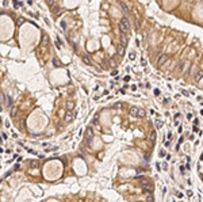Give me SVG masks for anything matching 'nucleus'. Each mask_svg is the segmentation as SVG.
Masks as SVG:
<instances>
[{
	"label": "nucleus",
	"mask_w": 203,
	"mask_h": 202,
	"mask_svg": "<svg viewBox=\"0 0 203 202\" xmlns=\"http://www.w3.org/2000/svg\"><path fill=\"white\" fill-rule=\"evenodd\" d=\"M129 29H130V23H129V19L126 16H123L122 19H120L119 22V30L122 34H126L129 31Z\"/></svg>",
	"instance_id": "1"
},
{
	"label": "nucleus",
	"mask_w": 203,
	"mask_h": 202,
	"mask_svg": "<svg viewBox=\"0 0 203 202\" xmlns=\"http://www.w3.org/2000/svg\"><path fill=\"white\" fill-rule=\"evenodd\" d=\"M92 137H94V129L92 128H87V130H85V141H87V144L91 143Z\"/></svg>",
	"instance_id": "2"
},
{
	"label": "nucleus",
	"mask_w": 203,
	"mask_h": 202,
	"mask_svg": "<svg viewBox=\"0 0 203 202\" xmlns=\"http://www.w3.org/2000/svg\"><path fill=\"white\" fill-rule=\"evenodd\" d=\"M167 61H168V56H167V54H160V56H158V58H157V64H158V65H164Z\"/></svg>",
	"instance_id": "3"
},
{
	"label": "nucleus",
	"mask_w": 203,
	"mask_h": 202,
	"mask_svg": "<svg viewBox=\"0 0 203 202\" xmlns=\"http://www.w3.org/2000/svg\"><path fill=\"white\" fill-rule=\"evenodd\" d=\"M137 113H138V109H137V107H130V110H129V114H130V117L137 118Z\"/></svg>",
	"instance_id": "4"
},
{
	"label": "nucleus",
	"mask_w": 203,
	"mask_h": 202,
	"mask_svg": "<svg viewBox=\"0 0 203 202\" xmlns=\"http://www.w3.org/2000/svg\"><path fill=\"white\" fill-rule=\"evenodd\" d=\"M116 50H118V54H119V56H123L125 54V46H123V45H120V43H119V45L116 46Z\"/></svg>",
	"instance_id": "5"
},
{
	"label": "nucleus",
	"mask_w": 203,
	"mask_h": 202,
	"mask_svg": "<svg viewBox=\"0 0 203 202\" xmlns=\"http://www.w3.org/2000/svg\"><path fill=\"white\" fill-rule=\"evenodd\" d=\"M146 115V111L144 109H138V113H137V118H145Z\"/></svg>",
	"instance_id": "6"
},
{
	"label": "nucleus",
	"mask_w": 203,
	"mask_h": 202,
	"mask_svg": "<svg viewBox=\"0 0 203 202\" xmlns=\"http://www.w3.org/2000/svg\"><path fill=\"white\" fill-rule=\"evenodd\" d=\"M202 77H203V71H198L196 75H195V81H200Z\"/></svg>",
	"instance_id": "7"
},
{
	"label": "nucleus",
	"mask_w": 203,
	"mask_h": 202,
	"mask_svg": "<svg viewBox=\"0 0 203 202\" xmlns=\"http://www.w3.org/2000/svg\"><path fill=\"white\" fill-rule=\"evenodd\" d=\"M120 45H123L125 48H126V45H127V38H126V35H125V34H122V35H120Z\"/></svg>",
	"instance_id": "8"
},
{
	"label": "nucleus",
	"mask_w": 203,
	"mask_h": 202,
	"mask_svg": "<svg viewBox=\"0 0 203 202\" xmlns=\"http://www.w3.org/2000/svg\"><path fill=\"white\" fill-rule=\"evenodd\" d=\"M83 61L85 64H87V65H92V61H91V58H89V57H88L87 54H84L83 56Z\"/></svg>",
	"instance_id": "9"
},
{
	"label": "nucleus",
	"mask_w": 203,
	"mask_h": 202,
	"mask_svg": "<svg viewBox=\"0 0 203 202\" xmlns=\"http://www.w3.org/2000/svg\"><path fill=\"white\" fill-rule=\"evenodd\" d=\"M47 45H49V37L43 35V38H42V46H47Z\"/></svg>",
	"instance_id": "10"
},
{
	"label": "nucleus",
	"mask_w": 203,
	"mask_h": 202,
	"mask_svg": "<svg viewBox=\"0 0 203 202\" xmlns=\"http://www.w3.org/2000/svg\"><path fill=\"white\" fill-rule=\"evenodd\" d=\"M72 118H73V114H72L71 111H68L66 115H65V121L66 122H69V121H72Z\"/></svg>",
	"instance_id": "11"
},
{
	"label": "nucleus",
	"mask_w": 203,
	"mask_h": 202,
	"mask_svg": "<svg viewBox=\"0 0 203 202\" xmlns=\"http://www.w3.org/2000/svg\"><path fill=\"white\" fill-rule=\"evenodd\" d=\"M149 137H150V141H156V138H157V134H156V132H150V134H149Z\"/></svg>",
	"instance_id": "12"
},
{
	"label": "nucleus",
	"mask_w": 203,
	"mask_h": 202,
	"mask_svg": "<svg viewBox=\"0 0 203 202\" xmlns=\"http://www.w3.org/2000/svg\"><path fill=\"white\" fill-rule=\"evenodd\" d=\"M154 125H156V129H161L164 123H162L161 121H160V119H156V122H154Z\"/></svg>",
	"instance_id": "13"
},
{
	"label": "nucleus",
	"mask_w": 203,
	"mask_h": 202,
	"mask_svg": "<svg viewBox=\"0 0 203 202\" xmlns=\"http://www.w3.org/2000/svg\"><path fill=\"white\" fill-rule=\"evenodd\" d=\"M129 60H130V61L135 60V52H130V53H129Z\"/></svg>",
	"instance_id": "14"
},
{
	"label": "nucleus",
	"mask_w": 203,
	"mask_h": 202,
	"mask_svg": "<svg viewBox=\"0 0 203 202\" xmlns=\"http://www.w3.org/2000/svg\"><path fill=\"white\" fill-rule=\"evenodd\" d=\"M53 64H54V67H61V63H60L58 58H53Z\"/></svg>",
	"instance_id": "15"
},
{
	"label": "nucleus",
	"mask_w": 203,
	"mask_h": 202,
	"mask_svg": "<svg viewBox=\"0 0 203 202\" xmlns=\"http://www.w3.org/2000/svg\"><path fill=\"white\" fill-rule=\"evenodd\" d=\"M110 65H111L112 68H115L116 65H118V63L115 61V58H111V60H110Z\"/></svg>",
	"instance_id": "16"
},
{
	"label": "nucleus",
	"mask_w": 203,
	"mask_h": 202,
	"mask_svg": "<svg viewBox=\"0 0 203 202\" xmlns=\"http://www.w3.org/2000/svg\"><path fill=\"white\" fill-rule=\"evenodd\" d=\"M120 7H122V10H123V11H127V5H126V4H125V3H120Z\"/></svg>",
	"instance_id": "17"
},
{
	"label": "nucleus",
	"mask_w": 203,
	"mask_h": 202,
	"mask_svg": "<svg viewBox=\"0 0 203 202\" xmlns=\"http://www.w3.org/2000/svg\"><path fill=\"white\" fill-rule=\"evenodd\" d=\"M73 109V103L72 102H68V110H72Z\"/></svg>",
	"instance_id": "18"
},
{
	"label": "nucleus",
	"mask_w": 203,
	"mask_h": 202,
	"mask_svg": "<svg viewBox=\"0 0 203 202\" xmlns=\"http://www.w3.org/2000/svg\"><path fill=\"white\" fill-rule=\"evenodd\" d=\"M182 94H183V95H186V96H190L188 91H186V90H182Z\"/></svg>",
	"instance_id": "19"
},
{
	"label": "nucleus",
	"mask_w": 203,
	"mask_h": 202,
	"mask_svg": "<svg viewBox=\"0 0 203 202\" xmlns=\"http://www.w3.org/2000/svg\"><path fill=\"white\" fill-rule=\"evenodd\" d=\"M98 119H99V115L95 114V118H94V123H98Z\"/></svg>",
	"instance_id": "20"
},
{
	"label": "nucleus",
	"mask_w": 203,
	"mask_h": 202,
	"mask_svg": "<svg viewBox=\"0 0 203 202\" xmlns=\"http://www.w3.org/2000/svg\"><path fill=\"white\" fill-rule=\"evenodd\" d=\"M141 64H142V67H146V64H148V63H146L145 58H142V60H141Z\"/></svg>",
	"instance_id": "21"
},
{
	"label": "nucleus",
	"mask_w": 203,
	"mask_h": 202,
	"mask_svg": "<svg viewBox=\"0 0 203 202\" xmlns=\"http://www.w3.org/2000/svg\"><path fill=\"white\" fill-rule=\"evenodd\" d=\"M61 27H62V29H66V23H65V22H61Z\"/></svg>",
	"instance_id": "22"
},
{
	"label": "nucleus",
	"mask_w": 203,
	"mask_h": 202,
	"mask_svg": "<svg viewBox=\"0 0 203 202\" xmlns=\"http://www.w3.org/2000/svg\"><path fill=\"white\" fill-rule=\"evenodd\" d=\"M165 155H167L165 151H160V156H161V157H162V156H165Z\"/></svg>",
	"instance_id": "23"
},
{
	"label": "nucleus",
	"mask_w": 203,
	"mask_h": 202,
	"mask_svg": "<svg viewBox=\"0 0 203 202\" xmlns=\"http://www.w3.org/2000/svg\"><path fill=\"white\" fill-rule=\"evenodd\" d=\"M187 119H192V114H187Z\"/></svg>",
	"instance_id": "24"
},
{
	"label": "nucleus",
	"mask_w": 203,
	"mask_h": 202,
	"mask_svg": "<svg viewBox=\"0 0 203 202\" xmlns=\"http://www.w3.org/2000/svg\"><path fill=\"white\" fill-rule=\"evenodd\" d=\"M156 167H157L158 171H161V165H160V163H157V164H156Z\"/></svg>",
	"instance_id": "25"
},
{
	"label": "nucleus",
	"mask_w": 203,
	"mask_h": 202,
	"mask_svg": "<svg viewBox=\"0 0 203 202\" xmlns=\"http://www.w3.org/2000/svg\"><path fill=\"white\" fill-rule=\"evenodd\" d=\"M168 140H169V141H171V140H172V133H171V132H169V133H168Z\"/></svg>",
	"instance_id": "26"
},
{
	"label": "nucleus",
	"mask_w": 203,
	"mask_h": 202,
	"mask_svg": "<svg viewBox=\"0 0 203 202\" xmlns=\"http://www.w3.org/2000/svg\"><path fill=\"white\" fill-rule=\"evenodd\" d=\"M116 75H118V71H112L111 76H116Z\"/></svg>",
	"instance_id": "27"
},
{
	"label": "nucleus",
	"mask_w": 203,
	"mask_h": 202,
	"mask_svg": "<svg viewBox=\"0 0 203 202\" xmlns=\"http://www.w3.org/2000/svg\"><path fill=\"white\" fill-rule=\"evenodd\" d=\"M125 81H130V76H125Z\"/></svg>",
	"instance_id": "28"
},
{
	"label": "nucleus",
	"mask_w": 203,
	"mask_h": 202,
	"mask_svg": "<svg viewBox=\"0 0 203 202\" xmlns=\"http://www.w3.org/2000/svg\"><path fill=\"white\" fill-rule=\"evenodd\" d=\"M187 195H188V197H191V195H192V191H191V190H188V191H187Z\"/></svg>",
	"instance_id": "29"
},
{
	"label": "nucleus",
	"mask_w": 203,
	"mask_h": 202,
	"mask_svg": "<svg viewBox=\"0 0 203 202\" xmlns=\"http://www.w3.org/2000/svg\"><path fill=\"white\" fill-rule=\"evenodd\" d=\"M154 198H153V195H149V197H148V201H153Z\"/></svg>",
	"instance_id": "30"
},
{
	"label": "nucleus",
	"mask_w": 203,
	"mask_h": 202,
	"mask_svg": "<svg viewBox=\"0 0 203 202\" xmlns=\"http://www.w3.org/2000/svg\"><path fill=\"white\" fill-rule=\"evenodd\" d=\"M135 26H137V29H138V27H140V21H138V19H137V21H135Z\"/></svg>",
	"instance_id": "31"
},
{
	"label": "nucleus",
	"mask_w": 203,
	"mask_h": 202,
	"mask_svg": "<svg viewBox=\"0 0 203 202\" xmlns=\"http://www.w3.org/2000/svg\"><path fill=\"white\" fill-rule=\"evenodd\" d=\"M131 90H133V91H135V90H137V85H135V84L131 85Z\"/></svg>",
	"instance_id": "32"
},
{
	"label": "nucleus",
	"mask_w": 203,
	"mask_h": 202,
	"mask_svg": "<svg viewBox=\"0 0 203 202\" xmlns=\"http://www.w3.org/2000/svg\"><path fill=\"white\" fill-rule=\"evenodd\" d=\"M158 94H160V91H158V90L156 88V90H154V95H158Z\"/></svg>",
	"instance_id": "33"
},
{
	"label": "nucleus",
	"mask_w": 203,
	"mask_h": 202,
	"mask_svg": "<svg viewBox=\"0 0 203 202\" xmlns=\"http://www.w3.org/2000/svg\"><path fill=\"white\" fill-rule=\"evenodd\" d=\"M180 171H182V174H184V167L183 165H180Z\"/></svg>",
	"instance_id": "34"
},
{
	"label": "nucleus",
	"mask_w": 203,
	"mask_h": 202,
	"mask_svg": "<svg viewBox=\"0 0 203 202\" xmlns=\"http://www.w3.org/2000/svg\"><path fill=\"white\" fill-rule=\"evenodd\" d=\"M200 160H202V161H203V153H202V155H200Z\"/></svg>",
	"instance_id": "35"
}]
</instances>
